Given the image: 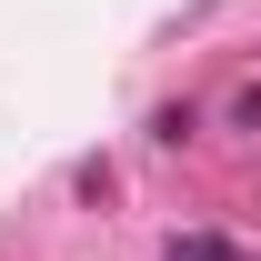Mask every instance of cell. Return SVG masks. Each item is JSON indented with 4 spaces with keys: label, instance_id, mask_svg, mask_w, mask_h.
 <instances>
[{
    "label": "cell",
    "instance_id": "obj_1",
    "mask_svg": "<svg viewBox=\"0 0 261 261\" xmlns=\"http://www.w3.org/2000/svg\"><path fill=\"white\" fill-rule=\"evenodd\" d=\"M171 261H231V251L211 241V231H191V241H171Z\"/></svg>",
    "mask_w": 261,
    "mask_h": 261
},
{
    "label": "cell",
    "instance_id": "obj_2",
    "mask_svg": "<svg viewBox=\"0 0 261 261\" xmlns=\"http://www.w3.org/2000/svg\"><path fill=\"white\" fill-rule=\"evenodd\" d=\"M231 130H261V91H241V100H231Z\"/></svg>",
    "mask_w": 261,
    "mask_h": 261
}]
</instances>
